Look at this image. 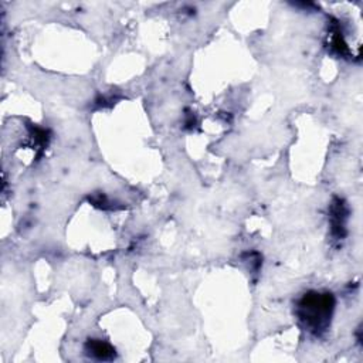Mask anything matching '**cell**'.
<instances>
[{"instance_id": "2", "label": "cell", "mask_w": 363, "mask_h": 363, "mask_svg": "<svg viewBox=\"0 0 363 363\" xmlns=\"http://www.w3.org/2000/svg\"><path fill=\"white\" fill-rule=\"evenodd\" d=\"M86 350H88L92 356H95V357H98V359H102V360H106V359H112V357H113V349H112L108 343H105V342H102V340H96V339L89 340V342L86 343Z\"/></svg>"}, {"instance_id": "1", "label": "cell", "mask_w": 363, "mask_h": 363, "mask_svg": "<svg viewBox=\"0 0 363 363\" xmlns=\"http://www.w3.org/2000/svg\"><path fill=\"white\" fill-rule=\"evenodd\" d=\"M333 305L335 302L330 294L308 292L298 302L296 315L306 330L319 335L330 322Z\"/></svg>"}]
</instances>
